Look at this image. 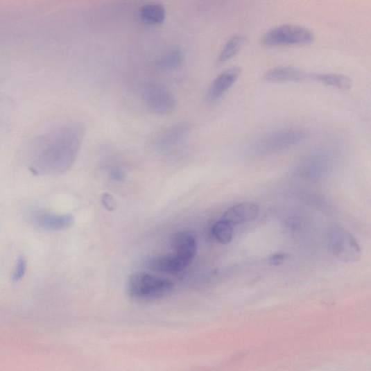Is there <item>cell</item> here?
Returning a JSON list of instances; mask_svg holds the SVG:
<instances>
[{"mask_svg": "<svg viewBox=\"0 0 371 371\" xmlns=\"http://www.w3.org/2000/svg\"><path fill=\"white\" fill-rule=\"evenodd\" d=\"M171 245L174 252L191 264L197 252L195 237L187 232H176L171 236Z\"/></svg>", "mask_w": 371, "mask_h": 371, "instance_id": "obj_13", "label": "cell"}, {"mask_svg": "<svg viewBox=\"0 0 371 371\" xmlns=\"http://www.w3.org/2000/svg\"><path fill=\"white\" fill-rule=\"evenodd\" d=\"M191 130L189 123H175L161 132L155 140V146L159 150H168L182 143Z\"/></svg>", "mask_w": 371, "mask_h": 371, "instance_id": "obj_7", "label": "cell"}, {"mask_svg": "<svg viewBox=\"0 0 371 371\" xmlns=\"http://www.w3.org/2000/svg\"><path fill=\"white\" fill-rule=\"evenodd\" d=\"M111 178L117 182H122L125 179L124 173L119 169H114L110 171Z\"/></svg>", "mask_w": 371, "mask_h": 371, "instance_id": "obj_22", "label": "cell"}, {"mask_svg": "<svg viewBox=\"0 0 371 371\" xmlns=\"http://www.w3.org/2000/svg\"><path fill=\"white\" fill-rule=\"evenodd\" d=\"M327 244L331 253L342 262L354 263L360 259L361 249L358 241L347 230L336 227L330 230Z\"/></svg>", "mask_w": 371, "mask_h": 371, "instance_id": "obj_4", "label": "cell"}, {"mask_svg": "<svg viewBox=\"0 0 371 371\" xmlns=\"http://www.w3.org/2000/svg\"><path fill=\"white\" fill-rule=\"evenodd\" d=\"M241 71L237 67H232L220 74L208 89L206 99L209 103L218 101L236 83Z\"/></svg>", "mask_w": 371, "mask_h": 371, "instance_id": "obj_10", "label": "cell"}, {"mask_svg": "<svg viewBox=\"0 0 371 371\" xmlns=\"http://www.w3.org/2000/svg\"><path fill=\"white\" fill-rule=\"evenodd\" d=\"M33 222L36 227L46 231H62L67 230L74 223V216L55 215L46 212H37L34 214Z\"/></svg>", "mask_w": 371, "mask_h": 371, "instance_id": "obj_11", "label": "cell"}, {"mask_svg": "<svg viewBox=\"0 0 371 371\" xmlns=\"http://www.w3.org/2000/svg\"><path fill=\"white\" fill-rule=\"evenodd\" d=\"M311 80L340 89L352 87V80L346 75L334 73H311Z\"/></svg>", "mask_w": 371, "mask_h": 371, "instance_id": "obj_14", "label": "cell"}, {"mask_svg": "<svg viewBox=\"0 0 371 371\" xmlns=\"http://www.w3.org/2000/svg\"><path fill=\"white\" fill-rule=\"evenodd\" d=\"M144 103L157 115L171 114L176 107L174 94L166 87L159 85H148L142 92Z\"/></svg>", "mask_w": 371, "mask_h": 371, "instance_id": "obj_6", "label": "cell"}, {"mask_svg": "<svg viewBox=\"0 0 371 371\" xmlns=\"http://www.w3.org/2000/svg\"><path fill=\"white\" fill-rule=\"evenodd\" d=\"M306 137V132L298 128H283L277 129L261 136L251 146L254 154L264 155L282 151L302 142Z\"/></svg>", "mask_w": 371, "mask_h": 371, "instance_id": "obj_3", "label": "cell"}, {"mask_svg": "<svg viewBox=\"0 0 371 371\" xmlns=\"http://www.w3.org/2000/svg\"><path fill=\"white\" fill-rule=\"evenodd\" d=\"M85 128L80 122L63 123L40 137L31 150L30 169L41 175H58L74 164Z\"/></svg>", "mask_w": 371, "mask_h": 371, "instance_id": "obj_1", "label": "cell"}, {"mask_svg": "<svg viewBox=\"0 0 371 371\" xmlns=\"http://www.w3.org/2000/svg\"><path fill=\"white\" fill-rule=\"evenodd\" d=\"M191 264L175 252L153 256L148 263L149 268L159 273L173 274L185 270Z\"/></svg>", "mask_w": 371, "mask_h": 371, "instance_id": "obj_8", "label": "cell"}, {"mask_svg": "<svg viewBox=\"0 0 371 371\" xmlns=\"http://www.w3.org/2000/svg\"><path fill=\"white\" fill-rule=\"evenodd\" d=\"M27 269V262L24 256H20L16 263L12 279L13 282H19L25 276Z\"/></svg>", "mask_w": 371, "mask_h": 371, "instance_id": "obj_19", "label": "cell"}, {"mask_svg": "<svg viewBox=\"0 0 371 371\" xmlns=\"http://www.w3.org/2000/svg\"><path fill=\"white\" fill-rule=\"evenodd\" d=\"M260 214L259 205L252 202H244L235 205L227 209L222 220L232 225L252 222Z\"/></svg>", "mask_w": 371, "mask_h": 371, "instance_id": "obj_9", "label": "cell"}, {"mask_svg": "<svg viewBox=\"0 0 371 371\" xmlns=\"http://www.w3.org/2000/svg\"><path fill=\"white\" fill-rule=\"evenodd\" d=\"M315 40L313 32L309 28L295 25H282L273 28L263 36L266 46L302 45L312 43Z\"/></svg>", "mask_w": 371, "mask_h": 371, "instance_id": "obj_5", "label": "cell"}, {"mask_svg": "<svg viewBox=\"0 0 371 371\" xmlns=\"http://www.w3.org/2000/svg\"><path fill=\"white\" fill-rule=\"evenodd\" d=\"M288 255L284 252H277L271 254L268 258V263L273 266L283 264L288 259Z\"/></svg>", "mask_w": 371, "mask_h": 371, "instance_id": "obj_20", "label": "cell"}, {"mask_svg": "<svg viewBox=\"0 0 371 371\" xmlns=\"http://www.w3.org/2000/svg\"><path fill=\"white\" fill-rule=\"evenodd\" d=\"M173 282L146 272H137L129 278L127 291L129 297L138 301H153L172 293Z\"/></svg>", "mask_w": 371, "mask_h": 371, "instance_id": "obj_2", "label": "cell"}, {"mask_svg": "<svg viewBox=\"0 0 371 371\" xmlns=\"http://www.w3.org/2000/svg\"><path fill=\"white\" fill-rule=\"evenodd\" d=\"M245 37L239 35L232 37L223 48L218 58L220 64L232 59L241 49L245 42Z\"/></svg>", "mask_w": 371, "mask_h": 371, "instance_id": "obj_17", "label": "cell"}, {"mask_svg": "<svg viewBox=\"0 0 371 371\" xmlns=\"http://www.w3.org/2000/svg\"><path fill=\"white\" fill-rule=\"evenodd\" d=\"M264 78L269 83H300L311 79V73L294 67H278L269 70Z\"/></svg>", "mask_w": 371, "mask_h": 371, "instance_id": "obj_12", "label": "cell"}, {"mask_svg": "<svg viewBox=\"0 0 371 371\" xmlns=\"http://www.w3.org/2000/svg\"><path fill=\"white\" fill-rule=\"evenodd\" d=\"M212 234L218 243L228 245L233 239V225L221 219L213 225Z\"/></svg>", "mask_w": 371, "mask_h": 371, "instance_id": "obj_18", "label": "cell"}, {"mask_svg": "<svg viewBox=\"0 0 371 371\" xmlns=\"http://www.w3.org/2000/svg\"><path fill=\"white\" fill-rule=\"evenodd\" d=\"M139 15L144 22L158 25L164 22L166 17V12L163 6L157 3H149L141 8Z\"/></svg>", "mask_w": 371, "mask_h": 371, "instance_id": "obj_15", "label": "cell"}, {"mask_svg": "<svg viewBox=\"0 0 371 371\" xmlns=\"http://www.w3.org/2000/svg\"><path fill=\"white\" fill-rule=\"evenodd\" d=\"M102 203L104 205V207L108 209V211L112 212L114 211L117 205L116 202L112 198L110 193H104V195L102 197Z\"/></svg>", "mask_w": 371, "mask_h": 371, "instance_id": "obj_21", "label": "cell"}, {"mask_svg": "<svg viewBox=\"0 0 371 371\" xmlns=\"http://www.w3.org/2000/svg\"><path fill=\"white\" fill-rule=\"evenodd\" d=\"M183 61V55L178 48H173L155 61L156 67L161 70L171 71L178 68Z\"/></svg>", "mask_w": 371, "mask_h": 371, "instance_id": "obj_16", "label": "cell"}]
</instances>
